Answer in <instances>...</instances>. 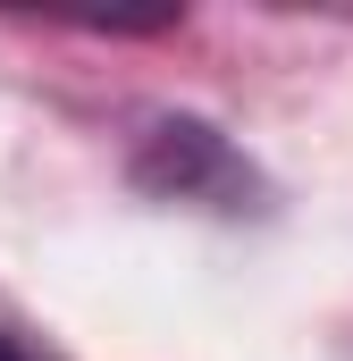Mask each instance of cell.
I'll return each instance as SVG.
<instances>
[{"label": "cell", "instance_id": "1", "mask_svg": "<svg viewBox=\"0 0 353 361\" xmlns=\"http://www.w3.org/2000/svg\"><path fill=\"white\" fill-rule=\"evenodd\" d=\"M135 193L176 202V210H210V219H261L269 210V177L236 152L227 126L193 118V109H160L143 135H135V160H126Z\"/></svg>", "mask_w": 353, "mask_h": 361}, {"label": "cell", "instance_id": "2", "mask_svg": "<svg viewBox=\"0 0 353 361\" xmlns=\"http://www.w3.org/2000/svg\"><path fill=\"white\" fill-rule=\"evenodd\" d=\"M0 361H59L34 328H25V319H17V302H8V294H0Z\"/></svg>", "mask_w": 353, "mask_h": 361}]
</instances>
